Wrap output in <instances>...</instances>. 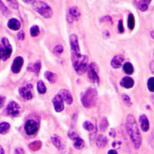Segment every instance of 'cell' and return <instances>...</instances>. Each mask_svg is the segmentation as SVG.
Returning <instances> with one entry per match:
<instances>
[{"label": "cell", "mask_w": 154, "mask_h": 154, "mask_svg": "<svg viewBox=\"0 0 154 154\" xmlns=\"http://www.w3.org/2000/svg\"><path fill=\"white\" fill-rule=\"evenodd\" d=\"M126 128L134 147L136 149L140 148L142 144V136L136 120L131 114L128 115L126 118Z\"/></svg>", "instance_id": "6da1fadb"}, {"label": "cell", "mask_w": 154, "mask_h": 154, "mask_svg": "<svg viewBox=\"0 0 154 154\" xmlns=\"http://www.w3.org/2000/svg\"><path fill=\"white\" fill-rule=\"evenodd\" d=\"M98 93L96 89L89 88L83 93L81 101L83 106L87 109H90L95 106L97 100Z\"/></svg>", "instance_id": "7a4b0ae2"}, {"label": "cell", "mask_w": 154, "mask_h": 154, "mask_svg": "<svg viewBox=\"0 0 154 154\" xmlns=\"http://www.w3.org/2000/svg\"><path fill=\"white\" fill-rule=\"evenodd\" d=\"M33 9L46 19L51 18L53 14L51 8L42 1H35L33 4Z\"/></svg>", "instance_id": "3957f363"}, {"label": "cell", "mask_w": 154, "mask_h": 154, "mask_svg": "<svg viewBox=\"0 0 154 154\" xmlns=\"http://www.w3.org/2000/svg\"><path fill=\"white\" fill-rule=\"evenodd\" d=\"M75 71L77 74L82 75L85 73L88 67V57L87 56H81L79 58L72 61Z\"/></svg>", "instance_id": "277c9868"}, {"label": "cell", "mask_w": 154, "mask_h": 154, "mask_svg": "<svg viewBox=\"0 0 154 154\" xmlns=\"http://www.w3.org/2000/svg\"><path fill=\"white\" fill-rule=\"evenodd\" d=\"M69 42L72 51V60L73 61L82 56L78 37L75 34H72L69 37Z\"/></svg>", "instance_id": "5b68a950"}, {"label": "cell", "mask_w": 154, "mask_h": 154, "mask_svg": "<svg viewBox=\"0 0 154 154\" xmlns=\"http://www.w3.org/2000/svg\"><path fill=\"white\" fill-rule=\"evenodd\" d=\"M3 47L0 49V54L2 59L5 61L8 60L11 56L12 53V48L9 40L6 38H3L2 39Z\"/></svg>", "instance_id": "8992f818"}, {"label": "cell", "mask_w": 154, "mask_h": 154, "mask_svg": "<svg viewBox=\"0 0 154 154\" xmlns=\"http://www.w3.org/2000/svg\"><path fill=\"white\" fill-rule=\"evenodd\" d=\"M88 76L89 79L94 83H99V77L98 75V67L94 62L91 63L88 67Z\"/></svg>", "instance_id": "52a82bcc"}, {"label": "cell", "mask_w": 154, "mask_h": 154, "mask_svg": "<svg viewBox=\"0 0 154 154\" xmlns=\"http://www.w3.org/2000/svg\"><path fill=\"white\" fill-rule=\"evenodd\" d=\"M81 17V12L80 9L77 7H72L70 8L67 14V20L69 23H73L74 21L79 20Z\"/></svg>", "instance_id": "ba28073f"}, {"label": "cell", "mask_w": 154, "mask_h": 154, "mask_svg": "<svg viewBox=\"0 0 154 154\" xmlns=\"http://www.w3.org/2000/svg\"><path fill=\"white\" fill-rule=\"evenodd\" d=\"M24 128L25 132L28 135H33L38 131V128H39V125L36 121L30 120L25 123Z\"/></svg>", "instance_id": "9c48e42d"}, {"label": "cell", "mask_w": 154, "mask_h": 154, "mask_svg": "<svg viewBox=\"0 0 154 154\" xmlns=\"http://www.w3.org/2000/svg\"><path fill=\"white\" fill-rule=\"evenodd\" d=\"M20 110V106L16 102L12 101L6 107L7 113L12 117H16L19 115Z\"/></svg>", "instance_id": "30bf717a"}, {"label": "cell", "mask_w": 154, "mask_h": 154, "mask_svg": "<svg viewBox=\"0 0 154 154\" xmlns=\"http://www.w3.org/2000/svg\"><path fill=\"white\" fill-rule=\"evenodd\" d=\"M32 88H33L32 85L29 84L27 86L19 89V94L24 99H26V100L32 99L33 97V94L32 93Z\"/></svg>", "instance_id": "8fae6325"}, {"label": "cell", "mask_w": 154, "mask_h": 154, "mask_svg": "<svg viewBox=\"0 0 154 154\" xmlns=\"http://www.w3.org/2000/svg\"><path fill=\"white\" fill-rule=\"evenodd\" d=\"M52 101H53V104L56 112H60L63 110L64 109L63 100L58 94L54 97Z\"/></svg>", "instance_id": "7c38bea8"}, {"label": "cell", "mask_w": 154, "mask_h": 154, "mask_svg": "<svg viewBox=\"0 0 154 154\" xmlns=\"http://www.w3.org/2000/svg\"><path fill=\"white\" fill-rule=\"evenodd\" d=\"M23 65V59L20 57L18 56L15 58V59L12 63V65L11 67V70L12 72L14 73H18L21 70V69Z\"/></svg>", "instance_id": "4fadbf2b"}, {"label": "cell", "mask_w": 154, "mask_h": 154, "mask_svg": "<svg viewBox=\"0 0 154 154\" xmlns=\"http://www.w3.org/2000/svg\"><path fill=\"white\" fill-rule=\"evenodd\" d=\"M58 94L61 97L62 100L66 102L67 104H71L73 102V97L71 93L65 89H62L59 91Z\"/></svg>", "instance_id": "5bb4252c"}, {"label": "cell", "mask_w": 154, "mask_h": 154, "mask_svg": "<svg viewBox=\"0 0 154 154\" xmlns=\"http://www.w3.org/2000/svg\"><path fill=\"white\" fill-rule=\"evenodd\" d=\"M124 61V57L122 55H117L113 57L111 60L110 64L114 69H119L122 67V63Z\"/></svg>", "instance_id": "9a60e30c"}, {"label": "cell", "mask_w": 154, "mask_h": 154, "mask_svg": "<svg viewBox=\"0 0 154 154\" xmlns=\"http://www.w3.org/2000/svg\"><path fill=\"white\" fill-rule=\"evenodd\" d=\"M139 123L140 128L144 132H147L149 130V122L145 115H141L139 117Z\"/></svg>", "instance_id": "2e32d148"}, {"label": "cell", "mask_w": 154, "mask_h": 154, "mask_svg": "<svg viewBox=\"0 0 154 154\" xmlns=\"http://www.w3.org/2000/svg\"><path fill=\"white\" fill-rule=\"evenodd\" d=\"M120 84L123 88L130 89L133 87L134 85V81L130 76H125L122 79Z\"/></svg>", "instance_id": "e0dca14e"}, {"label": "cell", "mask_w": 154, "mask_h": 154, "mask_svg": "<svg viewBox=\"0 0 154 154\" xmlns=\"http://www.w3.org/2000/svg\"><path fill=\"white\" fill-rule=\"evenodd\" d=\"M8 27L12 30H18L20 28V22L17 19L12 18L8 22Z\"/></svg>", "instance_id": "ac0fdd59"}, {"label": "cell", "mask_w": 154, "mask_h": 154, "mask_svg": "<svg viewBox=\"0 0 154 154\" xmlns=\"http://www.w3.org/2000/svg\"><path fill=\"white\" fill-rule=\"evenodd\" d=\"M108 143L107 138L102 134H100L96 139V144L99 148H104L105 147Z\"/></svg>", "instance_id": "d6986e66"}, {"label": "cell", "mask_w": 154, "mask_h": 154, "mask_svg": "<svg viewBox=\"0 0 154 154\" xmlns=\"http://www.w3.org/2000/svg\"><path fill=\"white\" fill-rule=\"evenodd\" d=\"M41 68H42V63L40 60H38L33 63H30L28 67V70L30 72H34L38 74L40 72Z\"/></svg>", "instance_id": "ffe728a7"}, {"label": "cell", "mask_w": 154, "mask_h": 154, "mask_svg": "<svg viewBox=\"0 0 154 154\" xmlns=\"http://www.w3.org/2000/svg\"><path fill=\"white\" fill-rule=\"evenodd\" d=\"M134 3L136 4L137 8L143 12L146 11L149 8V5L150 4V1H134Z\"/></svg>", "instance_id": "44dd1931"}, {"label": "cell", "mask_w": 154, "mask_h": 154, "mask_svg": "<svg viewBox=\"0 0 154 154\" xmlns=\"http://www.w3.org/2000/svg\"><path fill=\"white\" fill-rule=\"evenodd\" d=\"M51 141H52L53 144L55 146V147L59 150H61L63 149V145L62 144V140L58 136H54L51 137Z\"/></svg>", "instance_id": "7402d4cb"}, {"label": "cell", "mask_w": 154, "mask_h": 154, "mask_svg": "<svg viewBox=\"0 0 154 154\" xmlns=\"http://www.w3.org/2000/svg\"><path fill=\"white\" fill-rule=\"evenodd\" d=\"M45 77L48 80L50 83H54L57 80V75L50 71H47L45 73Z\"/></svg>", "instance_id": "603a6c76"}, {"label": "cell", "mask_w": 154, "mask_h": 154, "mask_svg": "<svg viewBox=\"0 0 154 154\" xmlns=\"http://www.w3.org/2000/svg\"><path fill=\"white\" fill-rule=\"evenodd\" d=\"M123 70L128 75H131L134 72V68L132 64L130 62H126L123 65Z\"/></svg>", "instance_id": "cb8c5ba5"}, {"label": "cell", "mask_w": 154, "mask_h": 154, "mask_svg": "<svg viewBox=\"0 0 154 154\" xmlns=\"http://www.w3.org/2000/svg\"><path fill=\"white\" fill-rule=\"evenodd\" d=\"M37 90L40 94H45L46 92V87L42 80H39L37 83Z\"/></svg>", "instance_id": "d4e9b609"}, {"label": "cell", "mask_w": 154, "mask_h": 154, "mask_svg": "<svg viewBox=\"0 0 154 154\" xmlns=\"http://www.w3.org/2000/svg\"><path fill=\"white\" fill-rule=\"evenodd\" d=\"M10 129V125L7 122H3L0 123V134H5Z\"/></svg>", "instance_id": "484cf974"}, {"label": "cell", "mask_w": 154, "mask_h": 154, "mask_svg": "<svg viewBox=\"0 0 154 154\" xmlns=\"http://www.w3.org/2000/svg\"><path fill=\"white\" fill-rule=\"evenodd\" d=\"M74 141H75V142H74L73 145H74V147L76 149L80 150V149H83L85 147V144L84 140L82 138H80V137L77 138L76 139H75Z\"/></svg>", "instance_id": "4316f807"}, {"label": "cell", "mask_w": 154, "mask_h": 154, "mask_svg": "<svg viewBox=\"0 0 154 154\" xmlns=\"http://www.w3.org/2000/svg\"><path fill=\"white\" fill-rule=\"evenodd\" d=\"M128 26L131 30L134 29L135 27V19L133 14H130L128 18Z\"/></svg>", "instance_id": "83f0119b"}, {"label": "cell", "mask_w": 154, "mask_h": 154, "mask_svg": "<svg viewBox=\"0 0 154 154\" xmlns=\"http://www.w3.org/2000/svg\"><path fill=\"white\" fill-rule=\"evenodd\" d=\"M108 126H109V123L107 120L106 118H103L100 122V126H99L100 130L102 132H104L106 131Z\"/></svg>", "instance_id": "f1b7e54d"}, {"label": "cell", "mask_w": 154, "mask_h": 154, "mask_svg": "<svg viewBox=\"0 0 154 154\" xmlns=\"http://www.w3.org/2000/svg\"><path fill=\"white\" fill-rule=\"evenodd\" d=\"M83 126L84 129L85 130L91 132V131H93L94 130V125L91 122H89V121L85 122L84 123H83Z\"/></svg>", "instance_id": "f546056e"}, {"label": "cell", "mask_w": 154, "mask_h": 154, "mask_svg": "<svg viewBox=\"0 0 154 154\" xmlns=\"http://www.w3.org/2000/svg\"><path fill=\"white\" fill-rule=\"evenodd\" d=\"M122 98L123 102H124V104L126 106L130 107L132 106V102H131V99L128 95L123 94H122Z\"/></svg>", "instance_id": "4dcf8cb0"}, {"label": "cell", "mask_w": 154, "mask_h": 154, "mask_svg": "<svg viewBox=\"0 0 154 154\" xmlns=\"http://www.w3.org/2000/svg\"><path fill=\"white\" fill-rule=\"evenodd\" d=\"M30 32L31 35L33 37H35L40 34V29L38 25H33L30 28Z\"/></svg>", "instance_id": "1f68e13d"}, {"label": "cell", "mask_w": 154, "mask_h": 154, "mask_svg": "<svg viewBox=\"0 0 154 154\" xmlns=\"http://www.w3.org/2000/svg\"><path fill=\"white\" fill-rule=\"evenodd\" d=\"M63 51V47L61 45H58L54 47L53 53L55 55H60Z\"/></svg>", "instance_id": "d6a6232c"}, {"label": "cell", "mask_w": 154, "mask_h": 154, "mask_svg": "<svg viewBox=\"0 0 154 154\" xmlns=\"http://www.w3.org/2000/svg\"><path fill=\"white\" fill-rule=\"evenodd\" d=\"M147 86L149 90L151 92L154 91V78L153 77H151L147 82Z\"/></svg>", "instance_id": "836d02e7"}, {"label": "cell", "mask_w": 154, "mask_h": 154, "mask_svg": "<svg viewBox=\"0 0 154 154\" xmlns=\"http://www.w3.org/2000/svg\"><path fill=\"white\" fill-rule=\"evenodd\" d=\"M7 3H8L9 6L14 9H17L19 8V5L17 1H7Z\"/></svg>", "instance_id": "e575fe53"}, {"label": "cell", "mask_w": 154, "mask_h": 154, "mask_svg": "<svg viewBox=\"0 0 154 154\" xmlns=\"http://www.w3.org/2000/svg\"><path fill=\"white\" fill-rule=\"evenodd\" d=\"M68 136L69 137V138L73 140H75V139H76L78 137H79L80 136L76 134V133H75L73 131H70L68 133Z\"/></svg>", "instance_id": "d590c367"}, {"label": "cell", "mask_w": 154, "mask_h": 154, "mask_svg": "<svg viewBox=\"0 0 154 154\" xmlns=\"http://www.w3.org/2000/svg\"><path fill=\"white\" fill-rule=\"evenodd\" d=\"M119 31L120 33H122L124 32V27H123V23L122 20H120L119 22V25H118Z\"/></svg>", "instance_id": "8d00e7d4"}, {"label": "cell", "mask_w": 154, "mask_h": 154, "mask_svg": "<svg viewBox=\"0 0 154 154\" xmlns=\"http://www.w3.org/2000/svg\"><path fill=\"white\" fill-rule=\"evenodd\" d=\"M0 11L3 12L4 14H6V12L8 11L6 7L5 6V5L3 3V2L1 1H0Z\"/></svg>", "instance_id": "74e56055"}, {"label": "cell", "mask_w": 154, "mask_h": 154, "mask_svg": "<svg viewBox=\"0 0 154 154\" xmlns=\"http://www.w3.org/2000/svg\"><path fill=\"white\" fill-rule=\"evenodd\" d=\"M17 36L19 40H23V39L25 38V34L23 31H20L17 33Z\"/></svg>", "instance_id": "f35d334b"}, {"label": "cell", "mask_w": 154, "mask_h": 154, "mask_svg": "<svg viewBox=\"0 0 154 154\" xmlns=\"http://www.w3.org/2000/svg\"><path fill=\"white\" fill-rule=\"evenodd\" d=\"M6 102V97L0 96V109L4 106V104Z\"/></svg>", "instance_id": "ab89813d"}, {"label": "cell", "mask_w": 154, "mask_h": 154, "mask_svg": "<svg viewBox=\"0 0 154 154\" xmlns=\"http://www.w3.org/2000/svg\"><path fill=\"white\" fill-rule=\"evenodd\" d=\"M16 154H24V150L22 148H17L15 150Z\"/></svg>", "instance_id": "60d3db41"}, {"label": "cell", "mask_w": 154, "mask_h": 154, "mask_svg": "<svg viewBox=\"0 0 154 154\" xmlns=\"http://www.w3.org/2000/svg\"><path fill=\"white\" fill-rule=\"evenodd\" d=\"M153 65H154L153 60H152V61H151V62H150V65H149V66H150V70H151V72H152V73H153V69H154Z\"/></svg>", "instance_id": "b9f144b4"}, {"label": "cell", "mask_w": 154, "mask_h": 154, "mask_svg": "<svg viewBox=\"0 0 154 154\" xmlns=\"http://www.w3.org/2000/svg\"><path fill=\"white\" fill-rule=\"evenodd\" d=\"M108 154H118V152L115 150H110L108 152Z\"/></svg>", "instance_id": "7bdbcfd3"}, {"label": "cell", "mask_w": 154, "mask_h": 154, "mask_svg": "<svg viewBox=\"0 0 154 154\" xmlns=\"http://www.w3.org/2000/svg\"><path fill=\"white\" fill-rule=\"evenodd\" d=\"M23 2L25 3L29 4V5H33L35 1H23Z\"/></svg>", "instance_id": "ee69618b"}, {"label": "cell", "mask_w": 154, "mask_h": 154, "mask_svg": "<svg viewBox=\"0 0 154 154\" xmlns=\"http://www.w3.org/2000/svg\"><path fill=\"white\" fill-rule=\"evenodd\" d=\"M4 153H5L4 150H3V147L0 146V154H4Z\"/></svg>", "instance_id": "f6af8a7d"}, {"label": "cell", "mask_w": 154, "mask_h": 154, "mask_svg": "<svg viewBox=\"0 0 154 154\" xmlns=\"http://www.w3.org/2000/svg\"><path fill=\"white\" fill-rule=\"evenodd\" d=\"M152 38H153V31L152 32Z\"/></svg>", "instance_id": "bcb514c9"}]
</instances>
